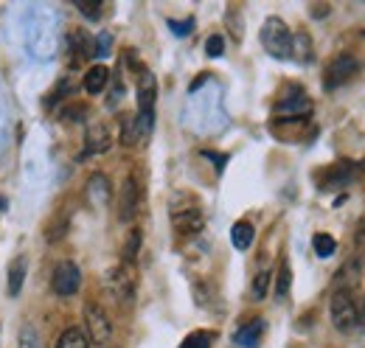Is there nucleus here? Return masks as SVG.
<instances>
[{"label": "nucleus", "mask_w": 365, "mask_h": 348, "mask_svg": "<svg viewBox=\"0 0 365 348\" xmlns=\"http://www.w3.org/2000/svg\"><path fill=\"white\" fill-rule=\"evenodd\" d=\"M113 146V138H110V129L104 124H96L87 129L85 135V149H82V160L93 157V154H104L107 149Z\"/></svg>", "instance_id": "f8f14e48"}, {"label": "nucleus", "mask_w": 365, "mask_h": 348, "mask_svg": "<svg viewBox=\"0 0 365 348\" xmlns=\"http://www.w3.org/2000/svg\"><path fill=\"white\" fill-rule=\"evenodd\" d=\"M79 287H82V270H79V264H76V261H59V264L54 267V275H51V289H54V295L71 298V295L79 292Z\"/></svg>", "instance_id": "6e6552de"}, {"label": "nucleus", "mask_w": 365, "mask_h": 348, "mask_svg": "<svg viewBox=\"0 0 365 348\" xmlns=\"http://www.w3.org/2000/svg\"><path fill=\"white\" fill-rule=\"evenodd\" d=\"M87 200L96 208H104L110 203V180L104 177V174H93V177L87 180Z\"/></svg>", "instance_id": "2eb2a0df"}, {"label": "nucleus", "mask_w": 365, "mask_h": 348, "mask_svg": "<svg viewBox=\"0 0 365 348\" xmlns=\"http://www.w3.org/2000/svg\"><path fill=\"white\" fill-rule=\"evenodd\" d=\"M138 140H141L138 118H135V115H124V118H121V143H124V146H135Z\"/></svg>", "instance_id": "5701e85b"}, {"label": "nucleus", "mask_w": 365, "mask_h": 348, "mask_svg": "<svg viewBox=\"0 0 365 348\" xmlns=\"http://www.w3.org/2000/svg\"><path fill=\"white\" fill-rule=\"evenodd\" d=\"M262 337H264V320L256 317V320H248L245 326L236 328L234 345H239V348H256L262 342Z\"/></svg>", "instance_id": "ddd939ff"}, {"label": "nucleus", "mask_w": 365, "mask_h": 348, "mask_svg": "<svg viewBox=\"0 0 365 348\" xmlns=\"http://www.w3.org/2000/svg\"><path fill=\"white\" fill-rule=\"evenodd\" d=\"M357 73H359V59L354 54H337L326 65V71H323V87L326 90H337L343 85H348Z\"/></svg>", "instance_id": "423d86ee"}, {"label": "nucleus", "mask_w": 365, "mask_h": 348, "mask_svg": "<svg viewBox=\"0 0 365 348\" xmlns=\"http://www.w3.org/2000/svg\"><path fill=\"white\" fill-rule=\"evenodd\" d=\"M253 239H256V228L250 225V222H236L234 228H231V242H234V247L236 250H248L250 245H253Z\"/></svg>", "instance_id": "a211bd4d"}, {"label": "nucleus", "mask_w": 365, "mask_h": 348, "mask_svg": "<svg viewBox=\"0 0 365 348\" xmlns=\"http://www.w3.org/2000/svg\"><path fill=\"white\" fill-rule=\"evenodd\" d=\"M68 222H71V219H68V214H59V217H57V219L45 228V239H48L51 245H54V242H59V239L68 233Z\"/></svg>", "instance_id": "cd10ccee"}, {"label": "nucleus", "mask_w": 365, "mask_h": 348, "mask_svg": "<svg viewBox=\"0 0 365 348\" xmlns=\"http://www.w3.org/2000/svg\"><path fill=\"white\" fill-rule=\"evenodd\" d=\"M141 242H143L141 231H138V228H132V231H129V236H127V242H124L121 261H127V264H135V259H138V253H141Z\"/></svg>", "instance_id": "4be33fe9"}, {"label": "nucleus", "mask_w": 365, "mask_h": 348, "mask_svg": "<svg viewBox=\"0 0 365 348\" xmlns=\"http://www.w3.org/2000/svg\"><path fill=\"white\" fill-rule=\"evenodd\" d=\"M93 43H96V48H93V51H96V57H107V54H110V43H113V37H110L107 31H101Z\"/></svg>", "instance_id": "473e14b6"}, {"label": "nucleus", "mask_w": 365, "mask_h": 348, "mask_svg": "<svg viewBox=\"0 0 365 348\" xmlns=\"http://www.w3.org/2000/svg\"><path fill=\"white\" fill-rule=\"evenodd\" d=\"M273 113H275V121H306V118L312 115V99H309L298 85H292V87H287V93L275 101Z\"/></svg>", "instance_id": "20e7f679"}, {"label": "nucleus", "mask_w": 365, "mask_h": 348, "mask_svg": "<svg viewBox=\"0 0 365 348\" xmlns=\"http://www.w3.org/2000/svg\"><path fill=\"white\" fill-rule=\"evenodd\" d=\"M57 348H90V340H87V334L79 326H71V328L62 331Z\"/></svg>", "instance_id": "6ab92c4d"}, {"label": "nucleus", "mask_w": 365, "mask_h": 348, "mask_svg": "<svg viewBox=\"0 0 365 348\" xmlns=\"http://www.w3.org/2000/svg\"><path fill=\"white\" fill-rule=\"evenodd\" d=\"M107 287H110V292L115 295L118 303H132L135 289H138V273H135V264L121 261L118 267H113V270L107 273Z\"/></svg>", "instance_id": "0eeeda50"}, {"label": "nucleus", "mask_w": 365, "mask_h": 348, "mask_svg": "<svg viewBox=\"0 0 365 348\" xmlns=\"http://www.w3.org/2000/svg\"><path fill=\"white\" fill-rule=\"evenodd\" d=\"M26 273H29V259H26V256H17V259H12V264H9V284H6L12 298H17V295L23 292Z\"/></svg>", "instance_id": "f3484780"}, {"label": "nucleus", "mask_w": 365, "mask_h": 348, "mask_svg": "<svg viewBox=\"0 0 365 348\" xmlns=\"http://www.w3.org/2000/svg\"><path fill=\"white\" fill-rule=\"evenodd\" d=\"M76 9H79L85 17H90V20H99V17H101V3H82V0H76Z\"/></svg>", "instance_id": "2f4dec72"}, {"label": "nucleus", "mask_w": 365, "mask_h": 348, "mask_svg": "<svg viewBox=\"0 0 365 348\" xmlns=\"http://www.w3.org/2000/svg\"><path fill=\"white\" fill-rule=\"evenodd\" d=\"M17 348H40V331L31 323H23L20 337H17Z\"/></svg>", "instance_id": "c85d7f7f"}, {"label": "nucleus", "mask_w": 365, "mask_h": 348, "mask_svg": "<svg viewBox=\"0 0 365 348\" xmlns=\"http://www.w3.org/2000/svg\"><path fill=\"white\" fill-rule=\"evenodd\" d=\"M169 214H171V222H174V231L182 233V236H194L203 231L206 225V217L200 211V203L189 194H177L169 205Z\"/></svg>", "instance_id": "f257e3e1"}, {"label": "nucleus", "mask_w": 365, "mask_h": 348, "mask_svg": "<svg viewBox=\"0 0 365 348\" xmlns=\"http://www.w3.org/2000/svg\"><path fill=\"white\" fill-rule=\"evenodd\" d=\"M0 211H6V200L3 197H0Z\"/></svg>", "instance_id": "f704fd0d"}, {"label": "nucleus", "mask_w": 365, "mask_h": 348, "mask_svg": "<svg viewBox=\"0 0 365 348\" xmlns=\"http://www.w3.org/2000/svg\"><path fill=\"white\" fill-rule=\"evenodd\" d=\"M141 200H143V189H141V180L138 174H129L121 186V197H118V219L121 222H135L138 211H141Z\"/></svg>", "instance_id": "1a4fd4ad"}, {"label": "nucleus", "mask_w": 365, "mask_h": 348, "mask_svg": "<svg viewBox=\"0 0 365 348\" xmlns=\"http://www.w3.org/2000/svg\"><path fill=\"white\" fill-rule=\"evenodd\" d=\"M362 314H365V300H362Z\"/></svg>", "instance_id": "c9c22d12"}, {"label": "nucleus", "mask_w": 365, "mask_h": 348, "mask_svg": "<svg viewBox=\"0 0 365 348\" xmlns=\"http://www.w3.org/2000/svg\"><path fill=\"white\" fill-rule=\"evenodd\" d=\"M169 29L177 37H189L194 31V20H169Z\"/></svg>", "instance_id": "7c9ffc66"}, {"label": "nucleus", "mask_w": 365, "mask_h": 348, "mask_svg": "<svg viewBox=\"0 0 365 348\" xmlns=\"http://www.w3.org/2000/svg\"><path fill=\"white\" fill-rule=\"evenodd\" d=\"M312 40H309V34L306 31H298V34H292V57L289 59H298V62H309L312 59Z\"/></svg>", "instance_id": "aec40b11"}, {"label": "nucleus", "mask_w": 365, "mask_h": 348, "mask_svg": "<svg viewBox=\"0 0 365 348\" xmlns=\"http://www.w3.org/2000/svg\"><path fill=\"white\" fill-rule=\"evenodd\" d=\"M107 82H110V68L107 65H90L87 73H85V79H82V87L90 96H99V93H104Z\"/></svg>", "instance_id": "4468645a"}, {"label": "nucleus", "mask_w": 365, "mask_h": 348, "mask_svg": "<svg viewBox=\"0 0 365 348\" xmlns=\"http://www.w3.org/2000/svg\"><path fill=\"white\" fill-rule=\"evenodd\" d=\"M329 317H331V326L337 331H343V334L354 331L357 320H359V312H357V303H354V298H351L348 289H337L331 295V300H329Z\"/></svg>", "instance_id": "39448f33"}, {"label": "nucleus", "mask_w": 365, "mask_h": 348, "mask_svg": "<svg viewBox=\"0 0 365 348\" xmlns=\"http://www.w3.org/2000/svg\"><path fill=\"white\" fill-rule=\"evenodd\" d=\"M365 171V163H348L340 160L334 166H329L326 171H320V189H343L351 180H357V174Z\"/></svg>", "instance_id": "9b49d317"}, {"label": "nucleus", "mask_w": 365, "mask_h": 348, "mask_svg": "<svg viewBox=\"0 0 365 348\" xmlns=\"http://www.w3.org/2000/svg\"><path fill=\"white\" fill-rule=\"evenodd\" d=\"M354 242H357L359 247H365V222L357 228V233H354Z\"/></svg>", "instance_id": "72a5a7b5"}, {"label": "nucleus", "mask_w": 365, "mask_h": 348, "mask_svg": "<svg viewBox=\"0 0 365 348\" xmlns=\"http://www.w3.org/2000/svg\"><path fill=\"white\" fill-rule=\"evenodd\" d=\"M267 289H270V270H259L256 278H253V284H250V298L253 300H264Z\"/></svg>", "instance_id": "a878e982"}, {"label": "nucleus", "mask_w": 365, "mask_h": 348, "mask_svg": "<svg viewBox=\"0 0 365 348\" xmlns=\"http://www.w3.org/2000/svg\"><path fill=\"white\" fill-rule=\"evenodd\" d=\"M262 45L273 59H289L292 57V31L281 17H267L262 26Z\"/></svg>", "instance_id": "7ed1b4c3"}, {"label": "nucleus", "mask_w": 365, "mask_h": 348, "mask_svg": "<svg viewBox=\"0 0 365 348\" xmlns=\"http://www.w3.org/2000/svg\"><path fill=\"white\" fill-rule=\"evenodd\" d=\"M312 247H315V253H317L320 259H329V256H334L337 242H334V236H329V233H315Z\"/></svg>", "instance_id": "b1692460"}, {"label": "nucleus", "mask_w": 365, "mask_h": 348, "mask_svg": "<svg viewBox=\"0 0 365 348\" xmlns=\"http://www.w3.org/2000/svg\"><path fill=\"white\" fill-rule=\"evenodd\" d=\"M359 281V261H345L343 270L337 273V289H345V284H357Z\"/></svg>", "instance_id": "393cba45"}, {"label": "nucleus", "mask_w": 365, "mask_h": 348, "mask_svg": "<svg viewBox=\"0 0 365 348\" xmlns=\"http://www.w3.org/2000/svg\"><path fill=\"white\" fill-rule=\"evenodd\" d=\"M289 289H292V270H289V261L281 259V264H278V275H275V298L284 300V298L289 295Z\"/></svg>", "instance_id": "412c9836"}, {"label": "nucleus", "mask_w": 365, "mask_h": 348, "mask_svg": "<svg viewBox=\"0 0 365 348\" xmlns=\"http://www.w3.org/2000/svg\"><path fill=\"white\" fill-rule=\"evenodd\" d=\"M206 54H208L211 59L222 57V54H225V37H222V34H211L208 43H206Z\"/></svg>", "instance_id": "c756f323"}, {"label": "nucleus", "mask_w": 365, "mask_h": 348, "mask_svg": "<svg viewBox=\"0 0 365 348\" xmlns=\"http://www.w3.org/2000/svg\"><path fill=\"white\" fill-rule=\"evenodd\" d=\"M155 101H157V79L149 68H143L138 73V115H135L141 138H149L155 126Z\"/></svg>", "instance_id": "f03ea898"}, {"label": "nucleus", "mask_w": 365, "mask_h": 348, "mask_svg": "<svg viewBox=\"0 0 365 348\" xmlns=\"http://www.w3.org/2000/svg\"><path fill=\"white\" fill-rule=\"evenodd\" d=\"M85 326H87V337L99 345H107L110 337H113V323L107 317V312L96 303V300H87L85 303Z\"/></svg>", "instance_id": "9d476101"}, {"label": "nucleus", "mask_w": 365, "mask_h": 348, "mask_svg": "<svg viewBox=\"0 0 365 348\" xmlns=\"http://www.w3.org/2000/svg\"><path fill=\"white\" fill-rule=\"evenodd\" d=\"M68 51H71V65H79V62L96 57V51H93V40H90L85 31H76V34L71 37Z\"/></svg>", "instance_id": "dca6fc26"}, {"label": "nucleus", "mask_w": 365, "mask_h": 348, "mask_svg": "<svg viewBox=\"0 0 365 348\" xmlns=\"http://www.w3.org/2000/svg\"><path fill=\"white\" fill-rule=\"evenodd\" d=\"M211 342H214V331H192L186 340H182V345L180 348H211Z\"/></svg>", "instance_id": "bb28decb"}]
</instances>
